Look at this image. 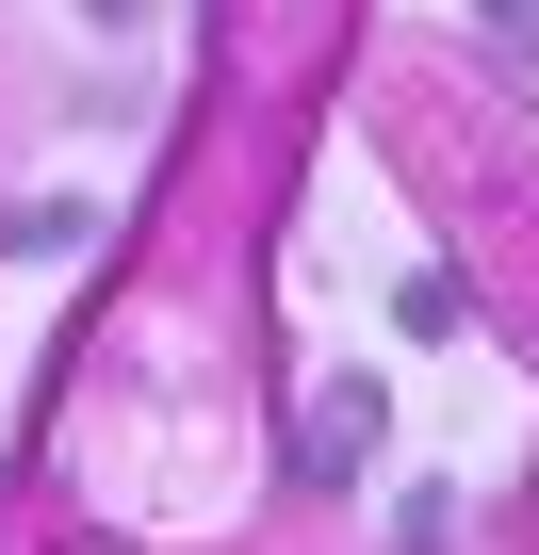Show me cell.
<instances>
[{"label": "cell", "mask_w": 539, "mask_h": 555, "mask_svg": "<svg viewBox=\"0 0 539 555\" xmlns=\"http://www.w3.org/2000/svg\"><path fill=\"white\" fill-rule=\"evenodd\" d=\"M376 441H393V425H376V392H360V376H344V392H328V409H311V441H295V457H311V474H328V490H344V474H360V457H376Z\"/></svg>", "instance_id": "obj_1"}, {"label": "cell", "mask_w": 539, "mask_h": 555, "mask_svg": "<svg viewBox=\"0 0 539 555\" xmlns=\"http://www.w3.org/2000/svg\"><path fill=\"white\" fill-rule=\"evenodd\" d=\"M474 17H490V34L523 50V66H539V0H474Z\"/></svg>", "instance_id": "obj_2"}, {"label": "cell", "mask_w": 539, "mask_h": 555, "mask_svg": "<svg viewBox=\"0 0 539 555\" xmlns=\"http://www.w3.org/2000/svg\"><path fill=\"white\" fill-rule=\"evenodd\" d=\"M82 17H99V34H131V0H82Z\"/></svg>", "instance_id": "obj_3"}]
</instances>
